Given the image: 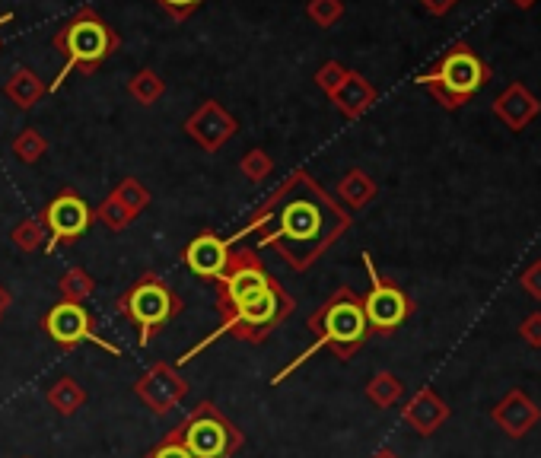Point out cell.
<instances>
[{
	"instance_id": "5b68a950",
	"label": "cell",
	"mask_w": 541,
	"mask_h": 458,
	"mask_svg": "<svg viewBox=\"0 0 541 458\" xmlns=\"http://www.w3.org/2000/svg\"><path fill=\"white\" fill-rule=\"evenodd\" d=\"M115 309L121 319L137 331V344L147 347L172 319H179L185 312V303L160 274L144 271L125 293L118 296Z\"/></svg>"
},
{
	"instance_id": "836d02e7",
	"label": "cell",
	"mask_w": 541,
	"mask_h": 458,
	"mask_svg": "<svg viewBox=\"0 0 541 458\" xmlns=\"http://www.w3.org/2000/svg\"><path fill=\"white\" fill-rule=\"evenodd\" d=\"M144 458H191V455L185 452V446L176 443V439H166V436H163V443L153 446Z\"/></svg>"
},
{
	"instance_id": "30bf717a",
	"label": "cell",
	"mask_w": 541,
	"mask_h": 458,
	"mask_svg": "<svg viewBox=\"0 0 541 458\" xmlns=\"http://www.w3.org/2000/svg\"><path fill=\"white\" fill-rule=\"evenodd\" d=\"M42 223H45V255H55L61 245H74L80 242L93 226V207L83 201L80 191L74 188H61L55 198L42 207Z\"/></svg>"
},
{
	"instance_id": "5bb4252c",
	"label": "cell",
	"mask_w": 541,
	"mask_h": 458,
	"mask_svg": "<svg viewBox=\"0 0 541 458\" xmlns=\"http://www.w3.org/2000/svg\"><path fill=\"white\" fill-rule=\"evenodd\" d=\"M491 420L494 427H500V433H506L510 439H522L538 427L541 408L522 389H510L491 408Z\"/></svg>"
},
{
	"instance_id": "603a6c76",
	"label": "cell",
	"mask_w": 541,
	"mask_h": 458,
	"mask_svg": "<svg viewBox=\"0 0 541 458\" xmlns=\"http://www.w3.org/2000/svg\"><path fill=\"white\" fill-rule=\"evenodd\" d=\"M96 293V280L93 274L80 268V264H74V268H67L58 280V296L67 299V303H86Z\"/></svg>"
},
{
	"instance_id": "f1b7e54d",
	"label": "cell",
	"mask_w": 541,
	"mask_h": 458,
	"mask_svg": "<svg viewBox=\"0 0 541 458\" xmlns=\"http://www.w3.org/2000/svg\"><path fill=\"white\" fill-rule=\"evenodd\" d=\"M306 16L319 29H331L344 16V0H309Z\"/></svg>"
},
{
	"instance_id": "4fadbf2b",
	"label": "cell",
	"mask_w": 541,
	"mask_h": 458,
	"mask_svg": "<svg viewBox=\"0 0 541 458\" xmlns=\"http://www.w3.org/2000/svg\"><path fill=\"white\" fill-rule=\"evenodd\" d=\"M230 255H233V245L226 236H217V233H198L195 239H191L185 245L182 252V261L185 268L201 277V280H211V284H217V280L223 277V271L230 268Z\"/></svg>"
},
{
	"instance_id": "277c9868",
	"label": "cell",
	"mask_w": 541,
	"mask_h": 458,
	"mask_svg": "<svg viewBox=\"0 0 541 458\" xmlns=\"http://www.w3.org/2000/svg\"><path fill=\"white\" fill-rule=\"evenodd\" d=\"M51 48L64 58L61 74L55 77V83H48V93H58L71 74H96L121 48V35L93 7H80L71 20L51 35Z\"/></svg>"
},
{
	"instance_id": "4316f807",
	"label": "cell",
	"mask_w": 541,
	"mask_h": 458,
	"mask_svg": "<svg viewBox=\"0 0 541 458\" xmlns=\"http://www.w3.org/2000/svg\"><path fill=\"white\" fill-rule=\"evenodd\" d=\"M112 195L121 201V204H128L137 217L144 214V210L150 207V191L141 179H134V175H128V179H121L115 188H112Z\"/></svg>"
},
{
	"instance_id": "9a60e30c",
	"label": "cell",
	"mask_w": 541,
	"mask_h": 458,
	"mask_svg": "<svg viewBox=\"0 0 541 458\" xmlns=\"http://www.w3.org/2000/svg\"><path fill=\"white\" fill-rule=\"evenodd\" d=\"M449 417H452V408L430 389V385L417 389V392L405 401V408H401V420H405V424H408L417 436H433L436 430L446 424Z\"/></svg>"
},
{
	"instance_id": "e0dca14e",
	"label": "cell",
	"mask_w": 541,
	"mask_h": 458,
	"mask_svg": "<svg viewBox=\"0 0 541 458\" xmlns=\"http://www.w3.org/2000/svg\"><path fill=\"white\" fill-rule=\"evenodd\" d=\"M328 99L338 105V112H341L344 118L357 121V118H363L366 112L373 109L376 86L366 80L363 74H357V70H347V77L341 80V86H338V90L331 93Z\"/></svg>"
},
{
	"instance_id": "7c38bea8",
	"label": "cell",
	"mask_w": 541,
	"mask_h": 458,
	"mask_svg": "<svg viewBox=\"0 0 541 458\" xmlns=\"http://www.w3.org/2000/svg\"><path fill=\"white\" fill-rule=\"evenodd\" d=\"M185 134L195 140V144L207 153H217L226 140H233L239 131V121L223 109L217 99L201 102L195 112L185 118Z\"/></svg>"
},
{
	"instance_id": "8992f818",
	"label": "cell",
	"mask_w": 541,
	"mask_h": 458,
	"mask_svg": "<svg viewBox=\"0 0 541 458\" xmlns=\"http://www.w3.org/2000/svg\"><path fill=\"white\" fill-rule=\"evenodd\" d=\"M487 83H491V67H487L465 42L452 45L427 74L417 77V86H424V90L449 112L462 109V105L475 93H481Z\"/></svg>"
},
{
	"instance_id": "7402d4cb",
	"label": "cell",
	"mask_w": 541,
	"mask_h": 458,
	"mask_svg": "<svg viewBox=\"0 0 541 458\" xmlns=\"http://www.w3.org/2000/svg\"><path fill=\"white\" fill-rule=\"evenodd\" d=\"M128 96H131L137 105L150 109V105H156V102L166 96V80L156 74V70L141 67V70H137V74L128 80Z\"/></svg>"
},
{
	"instance_id": "cb8c5ba5",
	"label": "cell",
	"mask_w": 541,
	"mask_h": 458,
	"mask_svg": "<svg viewBox=\"0 0 541 458\" xmlns=\"http://www.w3.org/2000/svg\"><path fill=\"white\" fill-rule=\"evenodd\" d=\"M134 220H137L134 210H131L128 204H121V201L112 195V191L106 195V201L93 207V223H102V226L109 229V233H125V229H128Z\"/></svg>"
},
{
	"instance_id": "7a4b0ae2",
	"label": "cell",
	"mask_w": 541,
	"mask_h": 458,
	"mask_svg": "<svg viewBox=\"0 0 541 458\" xmlns=\"http://www.w3.org/2000/svg\"><path fill=\"white\" fill-rule=\"evenodd\" d=\"M217 312H220L217 331L201 338L185 357H179V366L195 360L201 350L217 344L220 338L265 344L296 312V299L265 268V261H261L255 249H233L230 268L217 280Z\"/></svg>"
},
{
	"instance_id": "f35d334b",
	"label": "cell",
	"mask_w": 541,
	"mask_h": 458,
	"mask_svg": "<svg viewBox=\"0 0 541 458\" xmlns=\"http://www.w3.org/2000/svg\"><path fill=\"white\" fill-rule=\"evenodd\" d=\"M13 20V13H4V16H0V26H7Z\"/></svg>"
},
{
	"instance_id": "60d3db41",
	"label": "cell",
	"mask_w": 541,
	"mask_h": 458,
	"mask_svg": "<svg viewBox=\"0 0 541 458\" xmlns=\"http://www.w3.org/2000/svg\"><path fill=\"white\" fill-rule=\"evenodd\" d=\"M23 458H29V455H23Z\"/></svg>"
},
{
	"instance_id": "52a82bcc",
	"label": "cell",
	"mask_w": 541,
	"mask_h": 458,
	"mask_svg": "<svg viewBox=\"0 0 541 458\" xmlns=\"http://www.w3.org/2000/svg\"><path fill=\"white\" fill-rule=\"evenodd\" d=\"M166 439H176L191 458H233L246 446L242 430L214 401H201L182 424H176L166 433Z\"/></svg>"
},
{
	"instance_id": "4dcf8cb0",
	"label": "cell",
	"mask_w": 541,
	"mask_h": 458,
	"mask_svg": "<svg viewBox=\"0 0 541 458\" xmlns=\"http://www.w3.org/2000/svg\"><path fill=\"white\" fill-rule=\"evenodd\" d=\"M201 4H204V0H156V7H160L169 20H176V23L188 20V16L195 13Z\"/></svg>"
},
{
	"instance_id": "ab89813d",
	"label": "cell",
	"mask_w": 541,
	"mask_h": 458,
	"mask_svg": "<svg viewBox=\"0 0 541 458\" xmlns=\"http://www.w3.org/2000/svg\"><path fill=\"white\" fill-rule=\"evenodd\" d=\"M0 48H4V39H0Z\"/></svg>"
},
{
	"instance_id": "1f68e13d",
	"label": "cell",
	"mask_w": 541,
	"mask_h": 458,
	"mask_svg": "<svg viewBox=\"0 0 541 458\" xmlns=\"http://www.w3.org/2000/svg\"><path fill=\"white\" fill-rule=\"evenodd\" d=\"M519 338L526 341L529 347L541 350V309H538V312H529L526 319H522V325H519Z\"/></svg>"
},
{
	"instance_id": "6da1fadb",
	"label": "cell",
	"mask_w": 541,
	"mask_h": 458,
	"mask_svg": "<svg viewBox=\"0 0 541 458\" xmlns=\"http://www.w3.org/2000/svg\"><path fill=\"white\" fill-rule=\"evenodd\" d=\"M351 223V214L306 169H293L261 207L252 210L246 226L226 239L233 245L255 236L258 249H274L293 271H309Z\"/></svg>"
},
{
	"instance_id": "9c48e42d",
	"label": "cell",
	"mask_w": 541,
	"mask_h": 458,
	"mask_svg": "<svg viewBox=\"0 0 541 458\" xmlns=\"http://www.w3.org/2000/svg\"><path fill=\"white\" fill-rule=\"evenodd\" d=\"M42 331L55 341L61 350H77L80 344H96L106 350L109 357H121V347L112 344L109 338H102L96 331V319L86 309V303H67V299H58L42 315Z\"/></svg>"
},
{
	"instance_id": "d6a6232c",
	"label": "cell",
	"mask_w": 541,
	"mask_h": 458,
	"mask_svg": "<svg viewBox=\"0 0 541 458\" xmlns=\"http://www.w3.org/2000/svg\"><path fill=\"white\" fill-rule=\"evenodd\" d=\"M519 284L532 299H541V258H535L529 268L519 274Z\"/></svg>"
},
{
	"instance_id": "2e32d148",
	"label": "cell",
	"mask_w": 541,
	"mask_h": 458,
	"mask_svg": "<svg viewBox=\"0 0 541 458\" xmlns=\"http://www.w3.org/2000/svg\"><path fill=\"white\" fill-rule=\"evenodd\" d=\"M491 112H494V118H500L503 128L522 131V128H529L532 121L538 118L541 102H538V96L529 90L526 83H510V86H506V90L491 102Z\"/></svg>"
},
{
	"instance_id": "8fae6325",
	"label": "cell",
	"mask_w": 541,
	"mask_h": 458,
	"mask_svg": "<svg viewBox=\"0 0 541 458\" xmlns=\"http://www.w3.org/2000/svg\"><path fill=\"white\" fill-rule=\"evenodd\" d=\"M134 395L147 404V411L163 417L182 408V401L188 395V382L182 379L176 363H153L147 373L134 382Z\"/></svg>"
},
{
	"instance_id": "ba28073f",
	"label": "cell",
	"mask_w": 541,
	"mask_h": 458,
	"mask_svg": "<svg viewBox=\"0 0 541 458\" xmlns=\"http://www.w3.org/2000/svg\"><path fill=\"white\" fill-rule=\"evenodd\" d=\"M360 258H363L366 277H370V293L363 296V312H366V322H370V331L373 334H395L411 319L414 299L398 284H392V280H386L376 271L370 252H363Z\"/></svg>"
},
{
	"instance_id": "f546056e",
	"label": "cell",
	"mask_w": 541,
	"mask_h": 458,
	"mask_svg": "<svg viewBox=\"0 0 541 458\" xmlns=\"http://www.w3.org/2000/svg\"><path fill=\"white\" fill-rule=\"evenodd\" d=\"M347 77V67L344 64H338V61H325L319 70H316V86L325 93V96H331L341 86V80Z\"/></svg>"
},
{
	"instance_id": "8d00e7d4",
	"label": "cell",
	"mask_w": 541,
	"mask_h": 458,
	"mask_svg": "<svg viewBox=\"0 0 541 458\" xmlns=\"http://www.w3.org/2000/svg\"><path fill=\"white\" fill-rule=\"evenodd\" d=\"M370 458H401V455H398L395 449H389V446H379Z\"/></svg>"
},
{
	"instance_id": "d590c367",
	"label": "cell",
	"mask_w": 541,
	"mask_h": 458,
	"mask_svg": "<svg viewBox=\"0 0 541 458\" xmlns=\"http://www.w3.org/2000/svg\"><path fill=\"white\" fill-rule=\"evenodd\" d=\"M10 303H13V293L4 284H0V319H4V312L10 309Z\"/></svg>"
},
{
	"instance_id": "83f0119b",
	"label": "cell",
	"mask_w": 541,
	"mask_h": 458,
	"mask_svg": "<svg viewBox=\"0 0 541 458\" xmlns=\"http://www.w3.org/2000/svg\"><path fill=\"white\" fill-rule=\"evenodd\" d=\"M239 172L246 175V179H249L252 185L271 179V172H274V160H271V153H268V150H258V147H255V150H249V153L239 160Z\"/></svg>"
},
{
	"instance_id": "ac0fdd59",
	"label": "cell",
	"mask_w": 541,
	"mask_h": 458,
	"mask_svg": "<svg viewBox=\"0 0 541 458\" xmlns=\"http://www.w3.org/2000/svg\"><path fill=\"white\" fill-rule=\"evenodd\" d=\"M4 96L16 105V109H36V105L48 96V83L36 74V70L29 67H16L10 80L4 83Z\"/></svg>"
},
{
	"instance_id": "44dd1931",
	"label": "cell",
	"mask_w": 541,
	"mask_h": 458,
	"mask_svg": "<svg viewBox=\"0 0 541 458\" xmlns=\"http://www.w3.org/2000/svg\"><path fill=\"white\" fill-rule=\"evenodd\" d=\"M366 398H370L373 408L389 411L405 398V382H401L395 373H389V369H379V373L366 382Z\"/></svg>"
},
{
	"instance_id": "ffe728a7",
	"label": "cell",
	"mask_w": 541,
	"mask_h": 458,
	"mask_svg": "<svg viewBox=\"0 0 541 458\" xmlns=\"http://www.w3.org/2000/svg\"><path fill=\"white\" fill-rule=\"evenodd\" d=\"M45 398H48V404L55 408L61 417H74L83 404H86V389L83 385L74 379V376H61L51 389L45 392Z\"/></svg>"
},
{
	"instance_id": "484cf974",
	"label": "cell",
	"mask_w": 541,
	"mask_h": 458,
	"mask_svg": "<svg viewBox=\"0 0 541 458\" xmlns=\"http://www.w3.org/2000/svg\"><path fill=\"white\" fill-rule=\"evenodd\" d=\"M10 153H13L20 163L36 166L42 156L48 153V140H45V134L36 131V128H23L20 134L10 140Z\"/></svg>"
},
{
	"instance_id": "74e56055",
	"label": "cell",
	"mask_w": 541,
	"mask_h": 458,
	"mask_svg": "<svg viewBox=\"0 0 541 458\" xmlns=\"http://www.w3.org/2000/svg\"><path fill=\"white\" fill-rule=\"evenodd\" d=\"M510 4H513V7H519V10H529V7H535V4H538V0H510Z\"/></svg>"
},
{
	"instance_id": "d6986e66",
	"label": "cell",
	"mask_w": 541,
	"mask_h": 458,
	"mask_svg": "<svg viewBox=\"0 0 541 458\" xmlns=\"http://www.w3.org/2000/svg\"><path fill=\"white\" fill-rule=\"evenodd\" d=\"M376 195H379V185H376L373 175L363 172V169H347L344 179L338 182V201H341L344 210H347V207H351V210H363Z\"/></svg>"
},
{
	"instance_id": "d4e9b609",
	"label": "cell",
	"mask_w": 541,
	"mask_h": 458,
	"mask_svg": "<svg viewBox=\"0 0 541 458\" xmlns=\"http://www.w3.org/2000/svg\"><path fill=\"white\" fill-rule=\"evenodd\" d=\"M45 239H48V233H45L42 217H26V220H20V223L10 229V242H13L23 255L42 252V249H45Z\"/></svg>"
},
{
	"instance_id": "e575fe53",
	"label": "cell",
	"mask_w": 541,
	"mask_h": 458,
	"mask_svg": "<svg viewBox=\"0 0 541 458\" xmlns=\"http://www.w3.org/2000/svg\"><path fill=\"white\" fill-rule=\"evenodd\" d=\"M456 4H459V0H421V7H424L430 16H446Z\"/></svg>"
},
{
	"instance_id": "3957f363",
	"label": "cell",
	"mask_w": 541,
	"mask_h": 458,
	"mask_svg": "<svg viewBox=\"0 0 541 458\" xmlns=\"http://www.w3.org/2000/svg\"><path fill=\"white\" fill-rule=\"evenodd\" d=\"M306 328L312 331V347L303 350L300 357L293 363H287L281 373H274L271 385H281L284 379H290L296 369H300L309 357H316L319 350H331L338 360H351L357 350L370 341V322H366V312H363V296L354 293L351 287H338L331 293L325 303L309 315Z\"/></svg>"
}]
</instances>
